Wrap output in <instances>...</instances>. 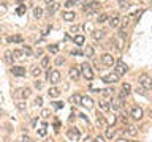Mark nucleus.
<instances>
[{"mask_svg": "<svg viewBox=\"0 0 152 142\" xmlns=\"http://www.w3.org/2000/svg\"><path fill=\"white\" fill-rule=\"evenodd\" d=\"M114 70H116V73L119 74V76H122V74H125L127 73V70H128V66L124 63L122 60H119L117 63H116V66H114Z\"/></svg>", "mask_w": 152, "mask_h": 142, "instance_id": "obj_9", "label": "nucleus"}, {"mask_svg": "<svg viewBox=\"0 0 152 142\" xmlns=\"http://www.w3.org/2000/svg\"><path fill=\"white\" fill-rule=\"evenodd\" d=\"M43 16V9L40 7H35L33 8V17H37V19H40Z\"/></svg>", "mask_w": 152, "mask_h": 142, "instance_id": "obj_27", "label": "nucleus"}, {"mask_svg": "<svg viewBox=\"0 0 152 142\" xmlns=\"http://www.w3.org/2000/svg\"><path fill=\"white\" fill-rule=\"evenodd\" d=\"M59 8H60V3H49L48 5V8H46V11H48V14L49 16H52V14H56L57 11H59Z\"/></svg>", "mask_w": 152, "mask_h": 142, "instance_id": "obj_12", "label": "nucleus"}, {"mask_svg": "<svg viewBox=\"0 0 152 142\" xmlns=\"http://www.w3.org/2000/svg\"><path fill=\"white\" fill-rule=\"evenodd\" d=\"M45 2H46L48 5H49V3H54V2H56V0H45Z\"/></svg>", "mask_w": 152, "mask_h": 142, "instance_id": "obj_56", "label": "nucleus"}, {"mask_svg": "<svg viewBox=\"0 0 152 142\" xmlns=\"http://www.w3.org/2000/svg\"><path fill=\"white\" fill-rule=\"evenodd\" d=\"M21 142H32V139H30V137H28L27 134H24V136L21 137Z\"/></svg>", "mask_w": 152, "mask_h": 142, "instance_id": "obj_43", "label": "nucleus"}, {"mask_svg": "<svg viewBox=\"0 0 152 142\" xmlns=\"http://www.w3.org/2000/svg\"><path fill=\"white\" fill-rule=\"evenodd\" d=\"M71 55L76 57V55H84V54H83V52H81L79 49H73V51H71Z\"/></svg>", "mask_w": 152, "mask_h": 142, "instance_id": "obj_42", "label": "nucleus"}, {"mask_svg": "<svg viewBox=\"0 0 152 142\" xmlns=\"http://www.w3.org/2000/svg\"><path fill=\"white\" fill-rule=\"evenodd\" d=\"M94 142H106V139H104V137H102V136H97Z\"/></svg>", "mask_w": 152, "mask_h": 142, "instance_id": "obj_44", "label": "nucleus"}, {"mask_svg": "<svg viewBox=\"0 0 152 142\" xmlns=\"http://www.w3.org/2000/svg\"><path fill=\"white\" fill-rule=\"evenodd\" d=\"M98 123H100V125H103V123H104V118L100 115V114H98Z\"/></svg>", "mask_w": 152, "mask_h": 142, "instance_id": "obj_51", "label": "nucleus"}, {"mask_svg": "<svg viewBox=\"0 0 152 142\" xmlns=\"http://www.w3.org/2000/svg\"><path fill=\"white\" fill-rule=\"evenodd\" d=\"M109 25L113 28H117L121 25V16L119 14H113V16H109Z\"/></svg>", "mask_w": 152, "mask_h": 142, "instance_id": "obj_10", "label": "nucleus"}, {"mask_svg": "<svg viewBox=\"0 0 152 142\" xmlns=\"http://www.w3.org/2000/svg\"><path fill=\"white\" fill-rule=\"evenodd\" d=\"M136 92H138V93H141V95H146V90H144V88H142V87H141V85H140V87H138V88H136Z\"/></svg>", "mask_w": 152, "mask_h": 142, "instance_id": "obj_48", "label": "nucleus"}, {"mask_svg": "<svg viewBox=\"0 0 152 142\" xmlns=\"http://www.w3.org/2000/svg\"><path fill=\"white\" fill-rule=\"evenodd\" d=\"M41 68H46V70H49V59L48 57H43L41 59V63H40Z\"/></svg>", "mask_w": 152, "mask_h": 142, "instance_id": "obj_30", "label": "nucleus"}, {"mask_svg": "<svg viewBox=\"0 0 152 142\" xmlns=\"http://www.w3.org/2000/svg\"><path fill=\"white\" fill-rule=\"evenodd\" d=\"M73 41H75L78 46H83V44H84V36H83V35H76V36L73 38Z\"/></svg>", "mask_w": 152, "mask_h": 142, "instance_id": "obj_29", "label": "nucleus"}, {"mask_svg": "<svg viewBox=\"0 0 152 142\" xmlns=\"http://www.w3.org/2000/svg\"><path fill=\"white\" fill-rule=\"evenodd\" d=\"M48 95H49V98H59V95H60V90L57 88V87H51L49 90H48Z\"/></svg>", "mask_w": 152, "mask_h": 142, "instance_id": "obj_18", "label": "nucleus"}, {"mask_svg": "<svg viewBox=\"0 0 152 142\" xmlns=\"http://www.w3.org/2000/svg\"><path fill=\"white\" fill-rule=\"evenodd\" d=\"M8 43H22V36H21V35L8 36Z\"/></svg>", "mask_w": 152, "mask_h": 142, "instance_id": "obj_25", "label": "nucleus"}, {"mask_svg": "<svg viewBox=\"0 0 152 142\" xmlns=\"http://www.w3.org/2000/svg\"><path fill=\"white\" fill-rule=\"evenodd\" d=\"M66 137H68L70 141L78 142L81 139V133H79V130H76V128H70V130H66Z\"/></svg>", "mask_w": 152, "mask_h": 142, "instance_id": "obj_5", "label": "nucleus"}, {"mask_svg": "<svg viewBox=\"0 0 152 142\" xmlns=\"http://www.w3.org/2000/svg\"><path fill=\"white\" fill-rule=\"evenodd\" d=\"M11 73L14 74V76H19V78H21V76H26V68H24V66H11Z\"/></svg>", "mask_w": 152, "mask_h": 142, "instance_id": "obj_13", "label": "nucleus"}, {"mask_svg": "<svg viewBox=\"0 0 152 142\" xmlns=\"http://www.w3.org/2000/svg\"><path fill=\"white\" fill-rule=\"evenodd\" d=\"M14 59H16V57H14V54H13L11 51H7V52H5V60H7L8 63H11V65H13Z\"/></svg>", "mask_w": 152, "mask_h": 142, "instance_id": "obj_24", "label": "nucleus"}, {"mask_svg": "<svg viewBox=\"0 0 152 142\" xmlns=\"http://www.w3.org/2000/svg\"><path fill=\"white\" fill-rule=\"evenodd\" d=\"M81 104H83L84 107H87V109H90L94 106V99L90 98V96H83V99H81Z\"/></svg>", "mask_w": 152, "mask_h": 142, "instance_id": "obj_16", "label": "nucleus"}, {"mask_svg": "<svg viewBox=\"0 0 152 142\" xmlns=\"http://www.w3.org/2000/svg\"><path fill=\"white\" fill-rule=\"evenodd\" d=\"M102 63H103L104 66H113V65H114L113 55H111V54H103V55H102Z\"/></svg>", "mask_w": 152, "mask_h": 142, "instance_id": "obj_11", "label": "nucleus"}, {"mask_svg": "<svg viewBox=\"0 0 152 142\" xmlns=\"http://www.w3.org/2000/svg\"><path fill=\"white\" fill-rule=\"evenodd\" d=\"M98 107H100V111H102V112H108L109 111V104H108L106 99H100V101H98Z\"/></svg>", "mask_w": 152, "mask_h": 142, "instance_id": "obj_21", "label": "nucleus"}, {"mask_svg": "<svg viewBox=\"0 0 152 142\" xmlns=\"http://www.w3.org/2000/svg\"><path fill=\"white\" fill-rule=\"evenodd\" d=\"M119 117H121V122L124 123V125H125V123L128 122V117H127V114H121Z\"/></svg>", "mask_w": 152, "mask_h": 142, "instance_id": "obj_39", "label": "nucleus"}, {"mask_svg": "<svg viewBox=\"0 0 152 142\" xmlns=\"http://www.w3.org/2000/svg\"><path fill=\"white\" fill-rule=\"evenodd\" d=\"M22 52H24L26 55H32V47H30V46H24V47H22Z\"/></svg>", "mask_w": 152, "mask_h": 142, "instance_id": "obj_34", "label": "nucleus"}, {"mask_svg": "<svg viewBox=\"0 0 152 142\" xmlns=\"http://www.w3.org/2000/svg\"><path fill=\"white\" fill-rule=\"evenodd\" d=\"M48 80H49L51 84H57L60 80V73L57 70H54V71H51V70H48Z\"/></svg>", "mask_w": 152, "mask_h": 142, "instance_id": "obj_6", "label": "nucleus"}, {"mask_svg": "<svg viewBox=\"0 0 152 142\" xmlns=\"http://www.w3.org/2000/svg\"><path fill=\"white\" fill-rule=\"evenodd\" d=\"M142 115H144V112H142V109L140 106H133L132 111H130V117L135 118V120H141Z\"/></svg>", "mask_w": 152, "mask_h": 142, "instance_id": "obj_7", "label": "nucleus"}, {"mask_svg": "<svg viewBox=\"0 0 152 142\" xmlns=\"http://www.w3.org/2000/svg\"><path fill=\"white\" fill-rule=\"evenodd\" d=\"M138 80H140V85H141L144 90H151V88H152V79H151L147 74H141Z\"/></svg>", "mask_w": 152, "mask_h": 142, "instance_id": "obj_3", "label": "nucleus"}, {"mask_svg": "<svg viewBox=\"0 0 152 142\" xmlns=\"http://www.w3.org/2000/svg\"><path fill=\"white\" fill-rule=\"evenodd\" d=\"M40 74H41V68H40V66H33V68H32V76H33V78H38Z\"/></svg>", "mask_w": 152, "mask_h": 142, "instance_id": "obj_32", "label": "nucleus"}, {"mask_svg": "<svg viewBox=\"0 0 152 142\" xmlns=\"http://www.w3.org/2000/svg\"><path fill=\"white\" fill-rule=\"evenodd\" d=\"M22 2H24V0H18V3H21V5H22Z\"/></svg>", "mask_w": 152, "mask_h": 142, "instance_id": "obj_57", "label": "nucleus"}, {"mask_svg": "<svg viewBox=\"0 0 152 142\" xmlns=\"http://www.w3.org/2000/svg\"><path fill=\"white\" fill-rule=\"evenodd\" d=\"M30 96V88H18L16 92H14V98H21V99H26Z\"/></svg>", "mask_w": 152, "mask_h": 142, "instance_id": "obj_8", "label": "nucleus"}, {"mask_svg": "<svg viewBox=\"0 0 152 142\" xmlns=\"http://www.w3.org/2000/svg\"><path fill=\"white\" fill-rule=\"evenodd\" d=\"M81 73H83V76H84L87 80H92V79H94V70L90 68V65L87 63V62L81 65Z\"/></svg>", "mask_w": 152, "mask_h": 142, "instance_id": "obj_2", "label": "nucleus"}, {"mask_svg": "<svg viewBox=\"0 0 152 142\" xmlns=\"http://www.w3.org/2000/svg\"><path fill=\"white\" fill-rule=\"evenodd\" d=\"M64 5H65L66 8H71L73 5H76V0H66V2H65Z\"/></svg>", "mask_w": 152, "mask_h": 142, "instance_id": "obj_37", "label": "nucleus"}, {"mask_svg": "<svg viewBox=\"0 0 152 142\" xmlns=\"http://www.w3.org/2000/svg\"><path fill=\"white\" fill-rule=\"evenodd\" d=\"M81 99H83V96H81L79 93H75V95H71V96H70V101L73 104H81Z\"/></svg>", "mask_w": 152, "mask_h": 142, "instance_id": "obj_23", "label": "nucleus"}, {"mask_svg": "<svg viewBox=\"0 0 152 142\" xmlns=\"http://www.w3.org/2000/svg\"><path fill=\"white\" fill-rule=\"evenodd\" d=\"M26 11H27V7H26V5H19V7L16 8V14H18V16L26 14Z\"/></svg>", "mask_w": 152, "mask_h": 142, "instance_id": "obj_26", "label": "nucleus"}, {"mask_svg": "<svg viewBox=\"0 0 152 142\" xmlns=\"http://www.w3.org/2000/svg\"><path fill=\"white\" fill-rule=\"evenodd\" d=\"M124 99L122 98H113L111 101H109V109L111 111H119V109H122V106H124Z\"/></svg>", "mask_w": 152, "mask_h": 142, "instance_id": "obj_4", "label": "nucleus"}, {"mask_svg": "<svg viewBox=\"0 0 152 142\" xmlns=\"http://www.w3.org/2000/svg\"><path fill=\"white\" fill-rule=\"evenodd\" d=\"M117 2H119V7H121V8H127L128 7L127 0H117Z\"/></svg>", "mask_w": 152, "mask_h": 142, "instance_id": "obj_40", "label": "nucleus"}, {"mask_svg": "<svg viewBox=\"0 0 152 142\" xmlns=\"http://www.w3.org/2000/svg\"><path fill=\"white\" fill-rule=\"evenodd\" d=\"M76 19V14L73 13V11H65L64 13V21H66V22H73Z\"/></svg>", "mask_w": 152, "mask_h": 142, "instance_id": "obj_20", "label": "nucleus"}, {"mask_svg": "<svg viewBox=\"0 0 152 142\" xmlns=\"http://www.w3.org/2000/svg\"><path fill=\"white\" fill-rule=\"evenodd\" d=\"M68 74H70V78L73 79V80H76V79L79 78L81 71H79L78 68H76V66H71V68H70V71H68Z\"/></svg>", "mask_w": 152, "mask_h": 142, "instance_id": "obj_17", "label": "nucleus"}, {"mask_svg": "<svg viewBox=\"0 0 152 142\" xmlns=\"http://www.w3.org/2000/svg\"><path fill=\"white\" fill-rule=\"evenodd\" d=\"M125 134H127V136H132V137L138 136V128H136L135 125H128V126L125 128Z\"/></svg>", "mask_w": 152, "mask_h": 142, "instance_id": "obj_15", "label": "nucleus"}, {"mask_svg": "<svg viewBox=\"0 0 152 142\" xmlns=\"http://www.w3.org/2000/svg\"><path fill=\"white\" fill-rule=\"evenodd\" d=\"M49 115H51V111H43L41 112V117H45V118H48Z\"/></svg>", "mask_w": 152, "mask_h": 142, "instance_id": "obj_46", "label": "nucleus"}, {"mask_svg": "<svg viewBox=\"0 0 152 142\" xmlns=\"http://www.w3.org/2000/svg\"><path fill=\"white\" fill-rule=\"evenodd\" d=\"M54 104H56V107H57V109H60L62 106H64V104H62V103H54Z\"/></svg>", "mask_w": 152, "mask_h": 142, "instance_id": "obj_54", "label": "nucleus"}, {"mask_svg": "<svg viewBox=\"0 0 152 142\" xmlns=\"http://www.w3.org/2000/svg\"><path fill=\"white\" fill-rule=\"evenodd\" d=\"M48 51H49L51 54H59V46L57 44H49L48 46Z\"/></svg>", "mask_w": 152, "mask_h": 142, "instance_id": "obj_31", "label": "nucleus"}, {"mask_svg": "<svg viewBox=\"0 0 152 142\" xmlns=\"http://www.w3.org/2000/svg\"><path fill=\"white\" fill-rule=\"evenodd\" d=\"M102 92H103V96H104V99H109V98H111V90H109V88H106V90H102Z\"/></svg>", "mask_w": 152, "mask_h": 142, "instance_id": "obj_35", "label": "nucleus"}, {"mask_svg": "<svg viewBox=\"0 0 152 142\" xmlns=\"http://www.w3.org/2000/svg\"><path fill=\"white\" fill-rule=\"evenodd\" d=\"M64 63V59H62V57H59V59L56 60V65H62Z\"/></svg>", "mask_w": 152, "mask_h": 142, "instance_id": "obj_50", "label": "nucleus"}, {"mask_svg": "<svg viewBox=\"0 0 152 142\" xmlns=\"http://www.w3.org/2000/svg\"><path fill=\"white\" fill-rule=\"evenodd\" d=\"M13 54H14V57H16V59H22V55H24V52L18 49V51H14V52H13Z\"/></svg>", "mask_w": 152, "mask_h": 142, "instance_id": "obj_38", "label": "nucleus"}, {"mask_svg": "<svg viewBox=\"0 0 152 142\" xmlns=\"http://www.w3.org/2000/svg\"><path fill=\"white\" fill-rule=\"evenodd\" d=\"M122 90H124V92H127V93H130V90H132V85L130 84H122Z\"/></svg>", "mask_w": 152, "mask_h": 142, "instance_id": "obj_36", "label": "nucleus"}, {"mask_svg": "<svg viewBox=\"0 0 152 142\" xmlns=\"http://www.w3.org/2000/svg\"><path fill=\"white\" fill-rule=\"evenodd\" d=\"M49 25H48V27H45V28H43V30H41V35H48V33H49Z\"/></svg>", "mask_w": 152, "mask_h": 142, "instance_id": "obj_47", "label": "nucleus"}, {"mask_svg": "<svg viewBox=\"0 0 152 142\" xmlns=\"http://www.w3.org/2000/svg\"><path fill=\"white\" fill-rule=\"evenodd\" d=\"M18 109H19V111H26V103H24V101H19V103H18Z\"/></svg>", "mask_w": 152, "mask_h": 142, "instance_id": "obj_41", "label": "nucleus"}, {"mask_svg": "<svg viewBox=\"0 0 152 142\" xmlns=\"http://www.w3.org/2000/svg\"><path fill=\"white\" fill-rule=\"evenodd\" d=\"M116 142H130V141H128V139H125V137H119V139H117Z\"/></svg>", "mask_w": 152, "mask_h": 142, "instance_id": "obj_52", "label": "nucleus"}, {"mask_svg": "<svg viewBox=\"0 0 152 142\" xmlns=\"http://www.w3.org/2000/svg\"><path fill=\"white\" fill-rule=\"evenodd\" d=\"M84 55H87V57H94V47H92V46H87V47H86Z\"/></svg>", "mask_w": 152, "mask_h": 142, "instance_id": "obj_33", "label": "nucleus"}, {"mask_svg": "<svg viewBox=\"0 0 152 142\" xmlns=\"http://www.w3.org/2000/svg\"><path fill=\"white\" fill-rule=\"evenodd\" d=\"M41 54H43V51H41V49H38V51L35 52V55H37V57H41Z\"/></svg>", "mask_w": 152, "mask_h": 142, "instance_id": "obj_53", "label": "nucleus"}, {"mask_svg": "<svg viewBox=\"0 0 152 142\" xmlns=\"http://www.w3.org/2000/svg\"><path fill=\"white\" fill-rule=\"evenodd\" d=\"M106 21H109V16H108V14H104V13H102V14L97 17V22H98V24H103V22H106Z\"/></svg>", "mask_w": 152, "mask_h": 142, "instance_id": "obj_28", "label": "nucleus"}, {"mask_svg": "<svg viewBox=\"0 0 152 142\" xmlns=\"http://www.w3.org/2000/svg\"><path fill=\"white\" fill-rule=\"evenodd\" d=\"M83 9H84L86 14H94V13H97L98 9H100V2H97V0H94V2H89V3L84 5Z\"/></svg>", "mask_w": 152, "mask_h": 142, "instance_id": "obj_1", "label": "nucleus"}, {"mask_svg": "<svg viewBox=\"0 0 152 142\" xmlns=\"http://www.w3.org/2000/svg\"><path fill=\"white\" fill-rule=\"evenodd\" d=\"M35 104H37V106H41V104H43V98L38 96V98L35 99Z\"/></svg>", "mask_w": 152, "mask_h": 142, "instance_id": "obj_45", "label": "nucleus"}, {"mask_svg": "<svg viewBox=\"0 0 152 142\" xmlns=\"http://www.w3.org/2000/svg\"><path fill=\"white\" fill-rule=\"evenodd\" d=\"M114 134H116V128H114L113 125H109L106 128V133H104V136H106V139H113Z\"/></svg>", "mask_w": 152, "mask_h": 142, "instance_id": "obj_22", "label": "nucleus"}, {"mask_svg": "<svg viewBox=\"0 0 152 142\" xmlns=\"http://www.w3.org/2000/svg\"><path fill=\"white\" fill-rule=\"evenodd\" d=\"M35 87H37L38 90H40V88L43 87V84H41V80H35Z\"/></svg>", "mask_w": 152, "mask_h": 142, "instance_id": "obj_49", "label": "nucleus"}, {"mask_svg": "<svg viewBox=\"0 0 152 142\" xmlns=\"http://www.w3.org/2000/svg\"><path fill=\"white\" fill-rule=\"evenodd\" d=\"M103 80L106 84H113V82H117L119 80V74L117 73H111V74H108V76H104Z\"/></svg>", "mask_w": 152, "mask_h": 142, "instance_id": "obj_14", "label": "nucleus"}, {"mask_svg": "<svg viewBox=\"0 0 152 142\" xmlns=\"http://www.w3.org/2000/svg\"><path fill=\"white\" fill-rule=\"evenodd\" d=\"M92 36H94V40H103V38H104V30L97 28V30L92 32Z\"/></svg>", "mask_w": 152, "mask_h": 142, "instance_id": "obj_19", "label": "nucleus"}, {"mask_svg": "<svg viewBox=\"0 0 152 142\" xmlns=\"http://www.w3.org/2000/svg\"><path fill=\"white\" fill-rule=\"evenodd\" d=\"M40 136H46V130H40Z\"/></svg>", "mask_w": 152, "mask_h": 142, "instance_id": "obj_55", "label": "nucleus"}]
</instances>
